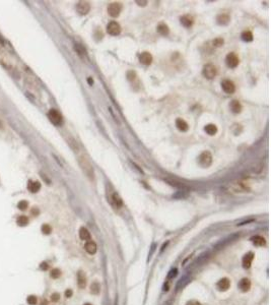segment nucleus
<instances>
[{"label": "nucleus", "mask_w": 271, "mask_h": 305, "mask_svg": "<svg viewBox=\"0 0 271 305\" xmlns=\"http://www.w3.org/2000/svg\"><path fill=\"white\" fill-rule=\"evenodd\" d=\"M40 188H41V184H40V182L38 181H28V189L30 190L31 192L33 193H36V192H38Z\"/></svg>", "instance_id": "obj_15"}, {"label": "nucleus", "mask_w": 271, "mask_h": 305, "mask_svg": "<svg viewBox=\"0 0 271 305\" xmlns=\"http://www.w3.org/2000/svg\"><path fill=\"white\" fill-rule=\"evenodd\" d=\"M181 24L186 28H190L193 25V17L190 16H184L181 17Z\"/></svg>", "instance_id": "obj_20"}, {"label": "nucleus", "mask_w": 271, "mask_h": 305, "mask_svg": "<svg viewBox=\"0 0 271 305\" xmlns=\"http://www.w3.org/2000/svg\"><path fill=\"white\" fill-rule=\"evenodd\" d=\"M89 83H90V84H91V83H94V82H93V80H91V79H90V78H89Z\"/></svg>", "instance_id": "obj_40"}, {"label": "nucleus", "mask_w": 271, "mask_h": 305, "mask_svg": "<svg viewBox=\"0 0 271 305\" xmlns=\"http://www.w3.org/2000/svg\"><path fill=\"white\" fill-rule=\"evenodd\" d=\"M76 10L80 14H86L90 12V5L87 1H79L76 4Z\"/></svg>", "instance_id": "obj_9"}, {"label": "nucleus", "mask_w": 271, "mask_h": 305, "mask_svg": "<svg viewBox=\"0 0 271 305\" xmlns=\"http://www.w3.org/2000/svg\"><path fill=\"white\" fill-rule=\"evenodd\" d=\"M217 289L219 290V291H226L229 288V286H230V281L229 280L228 278H223L221 279V280H219L218 283H217Z\"/></svg>", "instance_id": "obj_11"}, {"label": "nucleus", "mask_w": 271, "mask_h": 305, "mask_svg": "<svg viewBox=\"0 0 271 305\" xmlns=\"http://www.w3.org/2000/svg\"><path fill=\"white\" fill-rule=\"evenodd\" d=\"M187 305H201V304H200V302H198V301H196V300H191L187 303Z\"/></svg>", "instance_id": "obj_37"}, {"label": "nucleus", "mask_w": 271, "mask_h": 305, "mask_svg": "<svg viewBox=\"0 0 271 305\" xmlns=\"http://www.w3.org/2000/svg\"><path fill=\"white\" fill-rule=\"evenodd\" d=\"M242 40L245 42H251V41H253V34L250 32V31H245L242 33Z\"/></svg>", "instance_id": "obj_23"}, {"label": "nucleus", "mask_w": 271, "mask_h": 305, "mask_svg": "<svg viewBox=\"0 0 271 305\" xmlns=\"http://www.w3.org/2000/svg\"><path fill=\"white\" fill-rule=\"evenodd\" d=\"M229 107H230V110L234 112V113H240L242 111V105H241V103L239 101H237V100H234L230 102V104H229Z\"/></svg>", "instance_id": "obj_17"}, {"label": "nucleus", "mask_w": 271, "mask_h": 305, "mask_svg": "<svg viewBox=\"0 0 271 305\" xmlns=\"http://www.w3.org/2000/svg\"><path fill=\"white\" fill-rule=\"evenodd\" d=\"M176 126H177V128L180 131H187L189 129V125H188V123L186 122V121L184 119H182V118H178L177 120H176Z\"/></svg>", "instance_id": "obj_14"}, {"label": "nucleus", "mask_w": 271, "mask_h": 305, "mask_svg": "<svg viewBox=\"0 0 271 305\" xmlns=\"http://www.w3.org/2000/svg\"><path fill=\"white\" fill-rule=\"evenodd\" d=\"M78 162L79 165L81 167L83 173L86 175V177H89L90 180L94 179V167L93 165L90 164V162L87 160V158L85 156H80L78 158Z\"/></svg>", "instance_id": "obj_1"}, {"label": "nucleus", "mask_w": 271, "mask_h": 305, "mask_svg": "<svg viewBox=\"0 0 271 305\" xmlns=\"http://www.w3.org/2000/svg\"><path fill=\"white\" fill-rule=\"evenodd\" d=\"M253 259H254V254L252 252L247 253V254L243 257V267L245 269H249V267H251Z\"/></svg>", "instance_id": "obj_12"}, {"label": "nucleus", "mask_w": 271, "mask_h": 305, "mask_svg": "<svg viewBox=\"0 0 271 305\" xmlns=\"http://www.w3.org/2000/svg\"><path fill=\"white\" fill-rule=\"evenodd\" d=\"M136 3H138V5H142V6H144L146 3H147V1H136Z\"/></svg>", "instance_id": "obj_39"}, {"label": "nucleus", "mask_w": 271, "mask_h": 305, "mask_svg": "<svg viewBox=\"0 0 271 305\" xmlns=\"http://www.w3.org/2000/svg\"><path fill=\"white\" fill-rule=\"evenodd\" d=\"M74 49L78 52V55H79V56L83 57V56H85V55H86L85 50V49H82V47H80L79 45H77V44H75Z\"/></svg>", "instance_id": "obj_29"}, {"label": "nucleus", "mask_w": 271, "mask_h": 305, "mask_svg": "<svg viewBox=\"0 0 271 305\" xmlns=\"http://www.w3.org/2000/svg\"><path fill=\"white\" fill-rule=\"evenodd\" d=\"M239 288L242 290L243 292H248L251 288V282L249 279H242L239 283Z\"/></svg>", "instance_id": "obj_13"}, {"label": "nucleus", "mask_w": 271, "mask_h": 305, "mask_svg": "<svg viewBox=\"0 0 271 305\" xmlns=\"http://www.w3.org/2000/svg\"><path fill=\"white\" fill-rule=\"evenodd\" d=\"M198 163L200 166H202L204 168L209 167L211 163H212V156L211 154L208 152V150H205V152L201 153L200 156L198 157Z\"/></svg>", "instance_id": "obj_2"}, {"label": "nucleus", "mask_w": 271, "mask_h": 305, "mask_svg": "<svg viewBox=\"0 0 271 305\" xmlns=\"http://www.w3.org/2000/svg\"><path fill=\"white\" fill-rule=\"evenodd\" d=\"M27 302L28 304H30V305H35L37 303V297L36 296H28V299H27Z\"/></svg>", "instance_id": "obj_32"}, {"label": "nucleus", "mask_w": 271, "mask_h": 305, "mask_svg": "<svg viewBox=\"0 0 271 305\" xmlns=\"http://www.w3.org/2000/svg\"><path fill=\"white\" fill-rule=\"evenodd\" d=\"M222 44H223V40L221 38H217V39H215L214 41H213V45L216 46V47L221 46Z\"/></svg>", "instance_id": "obj_34"}, {"label": "nucleus", "mask_w": 271, "mask_h": 305, "mask_svg": "<svg viewBox=\"0 0 271 305\" xmlns=\"http://www.w3.org/2000/svg\"><path fill=\"white\" fill-rule=\"evenodd\" d=\"M216 20H217V24H218V25H228V24L229 23L230 17L228 16V14H225V13H221V14H219V16H217Z\"/></svg>", "instance_id": "obj_18"}, {"label": "nucleus", "mask_w": 271, "mask_h": 305, "mask_svg": "<svg viewBox=\"0 0 271 305\" xmlns=\"http://www.w3.org/2000/svg\"><path fill=\"white\" fill-rule=\"evenodd\" d=\"M112 200H113V203H114V204L116 205L117 208H120V207H122V200H121V197L118 195L117 193H114L113 194V196H112Z\"/></svg>", "instance_id": "obj_26"}, {"label": "nucleus", "mask_w": 271, "mask_h": 305, "mask_svg": "<svg viewBox=\"0 0 271 305\" xmlns=\"http://www.w3.org/2000/svg\"><path fill=\"white\" fill-rule=\"evenodd\" d=\"M59 298H60V296L58 293H54V294H52V296H51V299H52V301H54V302H57V301L59 300Z\"/></svg>", "instance_id": "obj_35"}, {"label": "nucleus", "mask_w": 271, "mask_h": 305, "mask_svg": "<svg viewBox=\"0 0 271 305\" xmlns=\"http://www.w3.org/2000/svg\"><path fill=\"white\" fill-rule=\"evenodd\" d=\"M225 62H226V64H228L229 67L235 68V67H237L238 65H239L240 60H239V57H238L235 53H229L228 55H226Z\"/></svg>", "instance_id": "obj_6"}, {"label": "nucleus", "mask_w": 271, "mask_h": 305, "mask_svg": "<svg viewBox=\"0 0 271 305\" xmlns=\"http://www.w3.org/2000/svg\"><path fill=\"white\" fill-rule=\"evenodd\" d=\"M121 10H122V4L119 2H112L108 6V13L112 17L119 16Z\"/></svg>", "instance_id": "obj_4"}, {"label": "nucleus", "mask_w": 271, "mask_h": 305, "mask_svg": "<svg viewBox=\"0 0 271 305\" xmlns=\"http://www.w3.org/2000/svg\"><path fill=\"white\" fill-rule=\"evenodd\" d=\"M139 61L143 65H149L152 62V55L149 52H143L139 55Z\"/></svg>", "instance_id": "obj_10"}, {"label": "nucleus", "mask_w": 271, "mask_h": 305, "mask_svg": "<svg viewBox=\"0 0 271 305\" xmlns=\"http://www.w3.org/2000/svg\"><path fill=\"white\" fill-rule=\"evenodd\" d=\"M51 227L49 225H47V224H45V225H43L42 226V232L44 234H50L51 233Z\"/></svg>", "instance_id": "obj_33"}, {"label": "nucleus", "mask_w": 271, "mask_h": 305, "mask_svg": "<svg viewBox=\"0 0 271 305\" xmlns=\"http://www.w3.org/2000/svg\"><path fill=\"white\" fill-rule=\"evenodd\" d=\"M100 289H101V287L98 283H94V284L90 286V291L93 294H98L100 293Z\"/></svg>", "instance_id": "obj_28"}, {"label": "nucleus", "mask_w": 271, "mask_h": 305, "mask_svg": "<svg viewBox=\"0 0 271 305\" xmlns=\"http://www.w3.org/2000/svg\"><path fill=\"white\" fill-rule=\"evenodd\" d=\"M202 74L204 78H206L208 79H212L217 74V69L213 64H206L204 65V67L202 69Z\"/></svg>", "instance_id": "obj_3"}, {"label": "nucleus", "mask_w": 271, "mask_h": 305, "mask_svg": "<svg viewBox=\"0 0 271 305\" xmlns=\"http://www.w3.org/2000/svg\"><path fill=\"white\" fill-rule=\"evenodd\" d=\"M85 305H91V304H90V303H86V304H85Z\"/></svg>", "instance_id": "obj_41"}, {"label": "nucleus", "mask_w": 271, "mask_h": 305, "mask_svg": "<svg viewBox=\"0 0 271 305\" xmlns=\"http://www.w3.org/2000/svg\"><path fill=\"white\" fill-rule=\"evenodd\" d=\"M252 242L255 244V245H257V246H263L265 244V239L263 238L262 236H254V237H252Z\"/></svg>", "instance_id": "obj_24"}, {"label": "nucleus", "mask_w": 271, "mask_h": 305, "mask_svg": "<svg viewBox=\"0 0 271 305\" xmlns=\"http://www.w3.org/2000/svg\"><path fill=\"white\" fill-rule=\"evenodd\" d=\"M107 32L109 35L117 36L121 33V27L117 21H111L107 25Z\"/></svg>", "instance_id": "obj_7"}, {"label": "nucleus", "mask_w": 271, "mask_h": 305, "mask_svg": "<svg viewBox=\"0 0 271 305\" xmlns=\"http://www.w3.org/2000/svg\"><path fill=\"white\" fill-rule=\"evenodd\" d=\"M79 237H80V239L85 240V241L90 240V234L89 232V230H87L86 228H85V227L80 228V230H79Z\"/></svg>", "instance_id": "obj_19"}, {"label": "nucleus", "mask_w": 271, "mask_h": 305, "mask_svg": "<svg viewBox=\"0 0 271 305\" xmlns=\"http://www.w3.org/2000/svg\"><path fill=\"white\" fill-rule=\"evenodd\" d=\"M48 117L50 121L52 122L55 125H60L62 123V116L61 114L55 109H51L49 113H48Z\"/></svg>", "instance_id": "obj_5"}, {"label": "nucleus", "mask_w": 271, "mask_h": 305, "mask_svg": "<svg viewBox=\"0 0 271 305\" xmlns=\"http://www.w3.org/2000/svg\"><path fill=\"white\" fill-rule=\"evenodd\" d=\"M60 275H61V271L58 270V269H54L51 271V274L50 276L52 277L53 279H57V278H59L60 277Z\"/></svg>", "instance_id": "obj_31"}, {"label": "nucleus", "mask_w": 271, "mask_h": 305, "mask_svg": "<svg viewBox=\"0 0 271 305\" xmlns=\"http://www.w3.org/2000/svg\"><path fill=\"white\" fill-rule=\"evenodd\" d=\"M85 248L86 252H89L90 254H94L97 251V244L94 241H87L85 245Z\"/></svg>", "instance_id": "obj_16"}, {"label": "nucleus", "mask_w": 271, "mask_h": 305, "mask_svg": "<svg viewBox=\"0 0 271 305\" xmlns=\"http://www.w3.org/2000/svg\"><path fill=\"white\" fill-rule=\"evenodd\" d=\"M65 296L67 297V298H69V297H71L72 296V291L70 289H68L66 292H65Z\"/></svg>", "instance_id": "obj_38"}, {"label": "nucleus", "mask_w": 271, "mask_h": 305, "mask_svg": "<svg viewBox=\"0 0 271 305\" xmlns=\"http://www.w3.org/2000/svg\"><path fill=\"white\" fill-rule=\"evenodd\" d=\"M156 31L160 33V35H163V36H167V35H169V27L166 25V24H160L159 25H157V28H156Z\"/></svg>", "instance_id": "obj_21"}, {"label": "nucleus", "mask_w": 271, "mask_h": 305, "mask_svg": "<svg viewBox=\"0 0 271 305\" xmlns=\"http://www.w3.org/2000/svg\"><path fill=\"white\" fill-rule=\"evenodd\" d=\"M16 222H17L18 225L21 226V227H23V226H27L28 224V217H25V216H20L17 218Z\"/></svg>", "instance_id": "obj_27"}, {"label": "nucleus", "mask_w": 271, "mask_h": 305, "mask_svg": "<svg viewBox=\"0 0 271 305\" xmlns=\"http://www.w3.org/2000/svg\"><path fill=\"white\" fill-rule=\"evenodd\" d=\"M221 87L226 94H234L236 91L235 83L229 79H223L221 82Z\"/></svg>", "instance_id": "obj_8"}, {"label": "nucleus", "mask_w": 271, "mask_h": 305, "mask_svg": "<svg viewBox=\"0 0 271 305\" xmlns=\"http://www.w3.org/2000/svg\"><path fill=\"white\" fill-rule=\"evenodd\" d=\"M204 130L207 134L209 135H214L217 132V127L215 124H208L204 127Z\"/></svg>", "instance_id": "obj_22"}, {"label": "nucleus", "mask_w": 271, "mask_h": 305, "mask_svg": "<svg viewBox=\"0 0 271 305\" xmlns=\"http://www.w3.org/2000/svg\"><path fill=\"white\" fill-rule=\"evenodd\" d=\"M85 284H86L85 276V274L82 273V271H79V273H78V286H79V288H85Z\"/></svg>", "instance_id": "obj_25"}, {"label": "nucleus", "mask_w": 271, "mask_h": 305, "mask_svg": "<svg viewBox=\"0 0 271 305\" xmlns=\"http://www.w3.org/2000/svg\"><path fill=\"white\" fill-rule=\"evenodd\" d=\"M40 267H41V270L46 271V270H48V267H49V264L47 263V262H42L41 264H40Z\"/></svg>", "instance_id": "obj_36"}, {"label": "nucleus", "mask_w": 271, "mask_h": 305, "mask_svg": "<svg viewBox=\"0 0 271 305\" xmlns=\"http://www.w3.org/2000/svg\"><path fill=\"white\" fill-rule=\"evenodd\" d=\"M28 205V201H25V200H21V201H20V203L17 204V208L20 209V211H24V209H27Z\"/></svg>", "instance_id": "obj_30"}]
</instances>
